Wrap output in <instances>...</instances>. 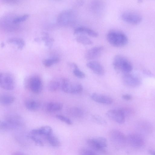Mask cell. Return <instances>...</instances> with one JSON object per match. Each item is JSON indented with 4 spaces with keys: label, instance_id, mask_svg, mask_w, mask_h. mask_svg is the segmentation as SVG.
Returning a JSON list of instances; mask_svg holds the SVG:
<instances>
[{
    "label": "cell",
    "instance_id": "1",
    "mask_svg": "<svg viewBox=\"0 0 155 155\" xmlns=\"http://www.w3.org/2000/svg\"><path fill=\"white\" fill-rule=\"evenodd\" d=\"M52 133L50 127L45 126L31 130L28 136L37 145L42 146L44 145L47 136Z\"/></svg>",
    "mask_w": 155,
    "mask_h": 155
},
{
    "label": "cell",
    "instance_id": "2",
    "mask_svg": "<svg viewBox=\"0 0 155 155\" xmlns=\"http://www.w3.org/2000/svg\"><path fill=\"white\" fill-rule=\"evenodd\" d=\"M108 43L115 47H121L126 45L128 42L127 35L120 31L113 30L109 31L106 36Z\"/></svg>",
    "mask_w": 155,
    "mask_h": 155
},
{
    "label": "cell",
    "instance_id": "3",
    "mask_svg": "<svg viewBox=\"0 0 155 155\" xmlns=\"http://www.w3.org/2000/svg\"><path fill=\"white\" fill-rule=\"evenodd\" d=\"M113 65L115 70L126 74L129 73L133 69L130 61L124 57L119 55L115 56L113 60Z\"/></svg>",
    "mask_w": 155,
    "mask_h": 155
},
{
    "label": "cell",
    "instance_id": "4",
    "mask_svg": "<svg viewBox=\"0 0 155 155\" xmlns=\"http://www.w3.org/2000/svg\"><path fill=\"white\" fill-rule=\"evenodd\" d=\"M61 88L64 93L73 94H79L83 90V86L80 84L71 82L66 78L61 80Z\"/></svg>",
    "mask_w": 155,
    "mask_h": 155
},
{
    "label": "cell",
    "instance_id": "5",
    "mask_svg": "<svg viewBox=\"0 0 155 155\" xmlns=\"http://www.w3.org/2000/svg\"><path fill=\"white\" fill-rule=\"evenodd\" d=\"M110 140L114 146L117 148L123 147L126 144L127 138L124 134L117 130H112L109 134Z\"/></svg>",
    "mask_w": 155,
    "mask_h": 155
},
{
    "label": "cell",
    "instance_id": "6",
    "mask_svg": "<svg viewBox=\"0 0 155 155\" xmlns=\"http://www.w3.org/2000/svg\"><path fill=\"white\" fill-rule=\"evenodd\" d=\"M75 12L71 10H66L61 12L58 18V22L62 26H68L72 25L76 18Z\"/></svg>",
    "mask_w": 155,
    "mask_h": 155
},
{
    "label": "cell",
    "instance_id": "7",
    "mask_svg": "<svg viewBox=\"0 0 155 155\" xmlns=\"http://www.w3.org/2000/svg\"><path fill=\"white\" fill-rule=\"evenodd\" d=\"M0 85L1 87L6 90H12L14 89L15 85L13 77L9 73H1Z\"/></svg>",
    "mask_w": 155,
    "mask_h": 155
},
{
    "label": "cell",
    "instance_id": "8",
    "mask_svg": "<svg viewBox=\"0 0 155 155\" xmlns=\"http://www.w3.org/2000/svg\"><path fill=\"white\" fill-rule=\"evenodd\" d=\"M121 18L124 21L133 25L139 24L142 20V17L140 14L130 11L123 12L121 14Z\"/></svg>",
    "mask_w": 155,
    "mask_h": 155
},
{
    "label": "cell",
    "instance_id": "9",
    "mask_svg": "<svg viewBox=\"0 0 155 155\" xmlns=\"http://www.w3.org/2000/svg\"><path fill=\"white\" fill-rule=\"evenodd\" d=\"M28 86L30 90L35 94H38L42 91L43 84L41 78L37 76H34L29 79Z\"/></svg>",
    "mask_w": 155,
    "mask_h": 155
},
{
    "label": "cell",
    "instance_id": "10",
    "mask_svg": "<svg viewBox=\"0 0 155 155\" xmlns=\"http://www.w3.org/2000/svg\"><path fill=\"white\" fill-rule=\"evenodd\" d=\"M127 140L129 144L133 147L140 148L142 147L145 144V141L143 137L140 135L136 134H129Z\"/></svg>",
    "mask_w": 155,
    "mask_h": 155
},
{
    "label": "cell",
    "instance_id": "11",
    "mask_svg": "<svg viewBox=\"0 0 155 155\" xmlns=\"http://www.w3.org/2000/svg\"><path fill=\"white\" fill-rule=\"evenodd\" d=\"M106 114L109 118L117 123L122 124L125 122V116L120 109L109 110L107 111Z\"/></svg>",
    "mask_w": 155,
    "mask_h": 155
},
{
    "label": "cell",
    "instance_id": "12",
    "mask_svg": "<svg viewBox=\"0 0 155 155\" xmlns=\"http://www.w3.org/2000/svg\"><path fill=\"white\" fill-rule=\"evenodd\" d=\"M104 48L102 46H97L88 50L84 55L85 58L88 60H91L99 57L101 54Z\"/></svg>",
    "mask_w": 155,
    "mask_h": 155
},
{
    "label": "cell",
    "instance_id": "13",
    "mask_svg": "<svg viewBox=\"0 0 155 155\" xmlns=\"http://www.w3.org/2000/svg\"><path fill=\"white\" fill-rule=\"evenodd\" d=\"M122 80L125 84L131 87L138 86L140 84V81L137 77L128 73L123 76Z\"/></svg>",
    "mask_w": 155,
    "mask_h": 155
},
{
    "label": "cell",
    "instance_id": "14",
    "mask_svg": "<svg viewBox=\"0 0 155 155\" xmlns=\"http://www.w3.org/2000/svg\"><path fill=\"white\" fill-rule=\"evenodd\" d=\"M91 99L94 101L101 104L109 105L113 102V99L109 96L97 93H94L91 95Z\"/></svg>",
    "mask_w": 155,
    "mask_h": 155
},
{
    "label": "cell",
    "instance_id": "15",
    "mask_svg": "<svg viewBox=\"0 0 155 155\" xmlns=\"http://www.w3.org/2000/svg\"><path fill=\"white\" fill-rule=\"evenodd\" d=\"M87 67L95 74L102 76L105 73V70L103 66L99 62L96 61H91L87 62Z\"/></svg>",
    "mask_w": 155,
    "mask_h": 155
},
{
    "label": "cell",
    "instance_id": "16",
    "mask_svg": "<svg viewBox=\"0 0 155 155\" xmlns=\"http://www.w3.org/2000/svg\"><path fill=\"white\" fill-rule=\"evenodd\" d=\"M5 120L16 126L18 128L22 126L24 124L23 119L20 116L17 114H12L7 115Z\"/></svg>",
    "mask_w": 155,
    "mask_h": 155
},
{
    "label": "cell",
    "instance_id": "17",
    "mask_svg": "<svg viewBox=\"0 0 155 155\" xmlns=\"http://www.w3.org/2000/svg\"><path fill=\"white\" fill-rule=\"evenodd\" d=\"M74 34H86L91 37H96L98 34L96 31L89 28L84 26H79L76 28L74 30Z\"/></svg>",
    "mask_w": 155,
    "mask_h": 155
},
{
    "label": "cell",
    "instance_id": "18",
    "mask_svg": "<svg viewBox=\"0 0 155 155\" xmlns=\"http://www.w3.org/2000/svg\"><path fill=\"white\" fill-rule=\"evenodd\" d=\"M90 8L94 13L97 15H100L104 11L105 4L101 1H94L91 3Z\"/></svg>",
    "mask_w": 155,
    "mask_h": 155
},
{
    "label": "cell",
    "instance_id": "19",
    "mask_svg": "<svg viewBox=\"0 0 155 155\" xmlns=\"http://www.w3.org/2000/svg\"><path fill=\"white\" fill-rule=\"evenodd\" d=\"M63 106V104L60 102H51L47 104L45 108L48 112H52L61 110Z\"/></svg>",
    "mask_w": 155,
    "mask_h": 155
},
{
    "label": "cell",
    "instance_id": "20",
    "mask_svg": "<svg viewBox=\"0 0 155 155\" xmlns=\"http://www.w3.org/2000/svg\"><path fill=\"white\" fill-rule=\"evenodd\" d=\"M25 105L27 109L32 111L37 110L40 106L39 102L33 99H28L26 100L25 102Z\"/></svg>",
    "mask_w": 155,
    "mask_h": 155
},
{
    "label": "cell",
    "instance_id": "21",
    "mask_svg": "<svg viewBox=\"0 0 155 155\" xmlns=\"http://www.w3.org/2000/svg\"><path fill=\"white\" fill-rule=\"evenodd\" d=\"M15 99L14 97L12 95L4 94L0 96V102L2 105H8L13 103Z\"/></svg>",
    "mask_w": 155,
    "mask_h": 155
},
{
    "label": "cell",
    "instance_id": "22",
    "mask_svg": "<svg viewBox=\"0 0 155 155\" xmlns=\"http://www.w3.org/2000/svg\"><path fill=\"white\" fill-rule=\"evenodd\" d=\"M47 142L54 147H57L60 146L61 143L59 140L53 133L48 137Z\"/></svg>",
    "mask_w": 155,
    "mask_h": 155
},
{
    "label": "cell",
    "instance_id": "23",
    "mask_svg": "<svg viewBox=\"0 0 155 155\" xmlns=\"http://www.w3.org/2000/svg\"><path fill=\"white\" fill-rule=\"evenodd\" d=\"M61 80H53L49 83L48 86V90L51 92H54L61 88Z\"/></svg>",
    "mask_w": 155,
    "mask_h": 155
},
{
    "label": "cell",
    "instance_id": "24",
    "mask_svg": "<svg viewBox=\"0 0 155 155\" xmlns=\"http://www.w3.org/2000/svg\"><path fill=\"white\" fill-rule=\"evenodd\" d=\"M68 113L70 116L76 118L81 117L83 116L84 114L81 109L74 107L70 108L68 110Z\"/></svg>",
    "mask_w": 155,
    "mask_h": 155
},
{
    "label": "cell",
    "instance_id": "25",
    "mask_svg": "<svg viewBox=\"0 0 155 155\" xmlns=\"http://www.w3.org/2000/svg\"><path fill=\"white\" fill-rule=\"evenodd\" d=\"M77 41L81 44L90 45L93 44L92 41L88 37L84 35H80L76 38Z\"/></svg>",
    "mask_w": 155,
    "mask_h": 155
},
{
    "label": "cell",
    "instance_id": "26",
    "mask_svg": "<svg viewBox=\"0 0 155 155\" xmlns=\"http://www.w3.org/2000/svg\"><path fill=\"white\" fill-rule=\"evenodd\" d=\"M7 41L9 43H13L18 45V48L19 49L23 48L25 45L24 41L22 38L13 37L9 39Z\"/></svg>",
    "mask_w": 155,
    "mask_h": 155
},
{
    "label": "cell",
    "instance_id": "27",
    "mask_svg": "<svg viewBox=\"0 0 155 155\" xmlns=\"http://www.w3.org/2000/svg\"><path fill=\"white\" fill-rule=\"evenodd\" d=\"M74 68L73 73L77 77L80 78H84L85 77V74L78 68L77 65L75 63H71L70 64Z\"/></svg>",
    "mask_w": 155,
    "mask_h": 155
},
{
    "label": "cell",
    "instance_id": "28",
    "mask_svg": "<svg viewBox=\"0 0 155 155\" xmlns=\"http://www.w3.org/2000/svg\"><path fill=\"white\" fill-rule=\"evenodd\" d=\"M60 60V59L58 57H53L44 60L43 63L46 67H49L53 64L57 63Z\"/></svg>",
    "mask_w": 155,
    "mask_h": 155
},
{
    "label": "cell",
    "instance_id": "29",
    "mask_svg": "<svg viewBox=\"0 0 155 155\" xmlns=\"http://www.w3.org/2000/svg\"><path fill=\"white\" fill-rule=\"evenodd\" d=\"M100 148L102 150L103 148L106 147L107 142L106 139L103 137H99L94 138Z\"/></svg>",
    "mask_w": 155,
    "mask_h": 155
},
{
    "label": "cell",
    "instance_id": "30",
    "mask_svg": "<svg viewBox=\"0 0 155 155\" xmlns=\"http://www.w3.org/2000/svg\"><path fill=\"white\" fill-rule=\"evenodd\" d=\"M87 142L88 146L93 150L96 151L101 150L98 146L94 138L88 139Z\"/></svg>",
    "mask_w": 155,
    "mask_h": 155
},
{
    "label": "cell",
    "instance_id": "31",
    "mask_svg": "<svg viewBox=\"0 0 155 155\" xmlns=\"http://www.w3.org/2000/svg\"><path fill=\"white\" fill-rule=\"evenodd\" d=\"M79 155H97L94 151L86 148H81L79 151Z\"/></svg>",
    "mask_w": 155,
    "mask_h": 155
},
{
    "label": "cell",
    "instance_id": "32",
    "mask_svg": "<svg viewBox=\"0 0 155 155\" xmlns=\"http://www.w3.org/2000/svg\"><path fill=\"white\" fill-rule=\"evenodd\" d=\"M56 118L59 120L68 125L72 124V121L68 117L63 115L58 114L56 116Z\"/></svg>",
    "mask_w": 155,
    "mask_h": 155
},
{
    "label": "cell",
    "instance_id": "33",
    "mask_svg": "<svg viewBox=\"0 0 155 155\" xmlns=\"http://www.w3.org/2000/svg\"><path fill=\"white\" fill-rule=\"evenodd\" d=\"M43 35L44 36L42 37V39L45 41L46 45L48 47H50L51 46L52 42L54 41L53 38H50L49 37V35L47 34L46 33H44Z\"/></svg>",
    "mask_w": 155,
    "mask_h": 155
},
{
    "label": "cell",
    "instance_id": "34",
    "mask_svg": "<svg viewBox=\"0 0 155 155\" xmlns=\"http://www.w3.org/2000/svg\"><path fill=\"white\" fill-rule=\"evenodd\" d=\"M28 14H25L22 15L15 17L13 20V22L15 24L22 21L25 20L29 16Z\"/></svg>",
    "mask_w": 155,
    "mask_h": 155
},
{
    "label": "cell",
    "instance_id": "35",
    "mask_svg": "<svg viewBox=\"0 0 155 155\" xmlns=\"http://www.w3.org/2000/svg\"><path fill=\"white\" fill-rule=\"evenodd\" d=\"M93 119L96 122L101 124H104L106 123V121L102 117L99 115H93Z\"/></svg>",
    "mask_w": 155,
    "mask_h": 155
},
{
    "label": "cell",
    "instance_id": "36",
    "mask_svg": "<svg viewBox=\"0 0 155 155\" xmlns=\"http://www.w3.org/2000/svg\"><path fill=\"white\" fill-rule=\"evenodd\" d=\"M122 97L123 99L127 101L130 100L131 99V96L128 94L123 95L122 96Z\"/></svg>",
    "mask_w": 155,
    "mask_h": 155
},
{
    "label": "cell",
    "instance_id": "37",
    "mask_svg": "<svg viewBox=\"0 0 155 155\" xmlns=\"http://www.w3.org/2000/svg\"><path fill=\"white\" fill-rule=\"evenodd\" d=\"M12 155H26L25 153L21 152L16 151L13 153Z\"/></svg>",
    "mask_w": 155,
    "mask_h": 155
},
{
    "label": "cell",
    "instance_id": "38",
    "mask_svg": "<svg viewBox=\"0 0 155 155\" xmlns=\"http://www.w3.org/2000/svg\"><path fill=\"white\" fill-rule=\"evenodd\" d=\"M149 152L151 155H155V151L150 150Z\"/></svg>",
    "mask_w": 155,
    "mask_h": 155
},
{
    "label": "cell",
    "instance_id": "39",
    "mask_svg": "<svg viewBox=\"0 0 155 155\" xmlns=\"http://www.w3.org/2000/svg\"><path fill=\"white\" fill-rule=\"evenodd\" d=\"M1 45H1L2 46H4V43H2V44H1Z\"/></svg>",
    "mask_w": 155,
    "mask_h": 155
}]
</instances>
